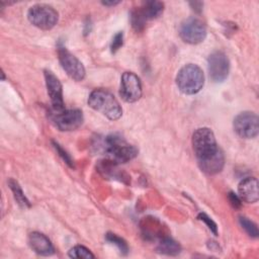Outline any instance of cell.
Returning <instances> with one entry per match:
<instances>
[{
    "mask_svg": "<svg viewBox=\"0 0 259 259\" xmlns=\"http://www.w3.org/2000/svg\"><path fill=\"white\" fill-rule=\"evenodd\" d=\"M192 147L201 171L208 175H214L223 170L225 156L210 128L196 130L192 136Z\"/></svg>",
    "mask_w": 259,
    "mask_h": 259,
    "instance_id": "obj_1",
    "label": "cell"
},
{
    "mask_svg": "<svg viewBox=\"0 0 259 259\" xmlns=\"http://www.w3.org/2000/svg\"><path fill=\"white\" fill-rule=\"evenodd\" d=\"M97 147L107 156L109 161L115 164L126 163L138 155V149L117 134L106 136L98 142Z\"/></svg>",
    "mask_w": 259,
    "mask_h": 259,
    "instance_id": "obj_2",
    "label": "cell"
},
{
    "mask_svg": "<svg viewBox=\"0 0 259 259\" xmlns=\"http://www.w3.org/2000/svg\"><path fill=\"white\" fill-rule=\"evenodd\" d=\"M88 105L110 120H116L122 114L119 102L113 94L104 89L93 90L88 97Z\"/></svg>",
    "mask_w": 259,
    "mask_h": 259,
    "instance_id": "obj_3",
    "label": "cell"
},
{
    "mask_svg": "<svg viewBox=\"0 0 259 259\" xmlns=\"http://www.w3.org/2000/svg\"><path fill=\"white\" fill-rule=\"evenodd\" d=\"M176 84L179 90L184 94H195L203 87V72L197 65L187 64L179 70L176 76Z\"/></svg>",
    "mask_w": 259,
    "mask_h": 259,
    "instance_id": "obj_4",
    "label": "cell"
},
{
    "mask_svg": "<svg viewBox=\"0 0 259 259\" xmlns=\"http://www.w3.org/2000/svg\"><path fill=\"white\" fill-rule=\"evenodd\" d=\"M27 18L31 24L42 30L52 29L58 22L59 14L50 5L35 4L28 9Z\"/></svg>",
    "mask_w": 259,
    "mask_h": 259,
    "instance_id": "obj_5",
    "label": "cell"
},
{
    "mask_svg": "<svg viewBox=\"0 0 259 259\" xmlns=\"http://www.w3.org/2000/svg\"><path fill=\"white\" fill-rule=\"evenodd\" d=\"M164 10V4L160 1H146L142 6L132 12L131 21L133 27L139 31L145 26L147 20L158 18Z\"/></svg>",
    "mask_w": 259,
    "mask_h": 259,
    "instance_id": "obj_6",
    "label": "cell"
},
{
    "mask_svg": "<svg viewBox=\"0 0 259 259\" xmlns=\"http://www.w3.org/2000/svg\"><path fill=\"white\" fill-rule=\"evenodd\" d=\"M235 133L243 139H253L259 133V118L256 113L244 111L239 113L233 122Z\"/></svg>",
    "mask_w": 259,
    "mask_h": 259,
    "instance_id": "obj_7",
    "label": "cell"
},
{
    "mask_svg": "<svg viewBox=\"0 0 259 259\" xmlns=\"http://www.w3.org/2000/svg\"><path fill=\"white\" fill-rule=\"evenodd\" d=\"M179 35L182 40L187 44H199L203 41L206 36L205 24L196 17L187 18L179 27Z\"/></svg>",
    "mask_w": 259,
    "mask_h": 259,
    "instance_id": "obj_8",
    "label": "cell"
},
{
    "mask_svg": "<svg viewBox=\"0 0 259 259\" xmlns=\"http://www.w3.org/2000/svg\"><path fill=\"white\" fill-rule=\"evenodd\" d=\"M52 119L60 131L70 132L77 130L83 123L84 117L80 109H63L53 111Z\"/></svg>",
    "mask_w": 259,
    "mask_h": 259,
    "instance_id": "obj_9",
    "label": "cell"
},
{
    "mask_svg": "<svg viewBox=\"0 0 259 259\" xmlns=\"http://www.w3.org/2000/svg\"><path fill=\"white\" fill-rule=\"evenodd\" d=\"M207 68L210 79L213 82H223L230 72V61L225 53L215 51L208 56Z\"/></svg>",
    "mask_w": 259,
    "mask_h": 259,
    "instance_id": "obj_10",
    "label": "cell"
},
{
    "mask_svg": "<svg viewBox=\"0 0 259 259\" xmlns=\"http://www.w3.org/2000/svg\"><path fill=\"white\" fill-rule=\"evenodd\" d=\"M58 56L62 68L69 77L75 81H82L85 78V68L83 64L66 48H59Z\"/></svg>",
    "mask_w": 259,
    "mask_h": 259,
    "instance_id": "obj_11",
    "label": "cell"
},
{
    "mask_svg": "<svg viewBox=\"0 0 259 259\" xmlns=\"http://www.w3.org/2000/svg\"><path fill=\"white\" fill-rule=\"evenodd\" d=\"M119 94L125 102H136L142 96L140 78L133 72H124L120 78Z\"/></svg>",
    "mask_w": 259,
    "mask_h": 259,
    "instance_id": "obj_12",
    "label": "cell"
},
{
    "mask_svg": "<svg viewBox=\"0 0 259 259\" xmlns=\"http://www.w3.org/2000/svg\"><path fill=\"white\" fill-rule=\"evenodd\" d=\"M45 80L48 94L53 106V111H60L65 109L63 99V88L59 79L54 75L53 72L46 70Z\"/></svg>",
    "mask_w": 259,
    "mask_h": 259,
    "instance_id": "obj_13",
    "label": "cell"
},
{
    "mask_svg": "<svg viewBox=\"0 0 259 259\" xmlns=\"http://www.w3.org/2000/svg\"><path fill=\"white\" fill-rule=\"evenodd\" d=\"M28 245L36 254L41 256H51L55 253V248L49 238L38 232L29 234Z\"/></svg>",
    "mask_w": 259,
    "mask_h": 259,
    "instance_id": "obj_14",
    "label": "cell"
},
{
    "mask_svg": "<svg viewBox=\"0 0 259 259\" xmlns=\"http://www.w3.org/2000/svg\"><path fill=\"white\" fill-rule=\"evenodd\" d=\"M239 197L248 203H254L259 198L258 180L255 177H247L243 179L238 186Z\"/></svg>",
    "mask_w": 259,
    "mask_h": 259,
    "instance_id": "obj_15",
    "label": "cell"
},
{
    "mask_svg": "<svg viewBox=\"0 0 259 259\" xmlns=\"http://www.w3.org/2000/svg\"><path fill=\"white\" fill-rule=\"evenodd\" d=\"M157 251L161 254L175 256L180 253L181 246L173 239L166 237V238H163L160 240V242L157 246Z\"/></svg>",
    "mask_w": 259,
    "mask_h": 259,
    "instance_id": "obj_16",
    "label": "cell"
},
{
    "mask_svg": "<svg viewBox=\"0 0 259 259\" xmlns=\"http://www.w3.org/2000/svg\"><path fill=\"white\" fill-rule=\"evenodd\" d=\"M8 185L10 187V189L12 190L13 194H14V197L16 199V201L18 202V204L22 207H28L30 204H29V201L26 199L25 195L23 194L22 192V189L20 188V186L18 185V183L13 180V179H9L8 181Z\"/></svg>",
    "mask_w": 259,
    "mask_h": 259,
    "instance_id": "obj_17",
    "label": "cell"
},
{
    "mask_svg": "<svg viewBox=\"0 0 259 259\" xmlns=\"http://www.w3.org/2000/svg\"><path fill=\"white\" fill-rule=\"evenodd\" d=\"M68 255L71 258H79V259H89V258H94V255L91 253V251L89 249H87L84 246L81 245H77L75 247H73Z\"/></svg>",
    "mask_w": 259,
    "mask_h": 259,
    "instance_id": "obj_18",
    "label": "cell"
},
{
    "mask_svg": "<svg viewBox=\"0 0 259 259\" xmlns=\"http://www.w3.org/2000/svg\"><path fill=\"white\" fill-rule=\"evenodd\" d=\"M239 223L241 225V227L245 230V232L252 238H257L258 237V228L257 226L250 221L248 218L246 217H239Z\"/></svg>",
    "mask_w": 259,
    "mask_h": 259,
    "instance_id": "obj_19",
    "label": "cell"
},
{
    "mask_svg": "<svg viewBox=\"0 0 259 259\" xmlns=\"http://www.w3.org/2000/svg\"><path fill=\"white\" fill-rule=\"evenodd\" d=\"M106 240H107L109 243L115 245V246L119 249V251H120L121 254H123V255L127 254V252H128V247H127V244L125 243V241H124L123 239H121L120 237L116 236L115 234L108 233V234H106Z\"/></svg>",
    "mask_w": 259,
    "mask_h": 259,
    "instance_id": "obj_20",
    "label": "cell"
},
{
    "mask_svg": "<svg viewBox=\"0 0 259 259\" xmlns=\"http://www.w3.org/2000/svg\"><path fill=\"white\" fill-rule=\"evenodd\" d=\"M198 220H200L201 222H203L206 226H207V228L213 233V235H218V227H217V224L209 218V217H207L205 213H199L198 214Z\"/></svg>",
    "mask_w": 259,
    "mask_h": 259,
    "instance_id": "obj_21",
    "label": "cell"
},
{
    "mask_svg": "<svg viewBox=\"0 0 259 259\" xmlns=\"http://www.w3.org/2000/svg\"><path fill=\"white\" fill-rule=\"evenodd\" d=\"M123 44V33L122 32H117L113 38H112V41H111V45H110V49H111V52L112 53H115L117 50L120 49V47L122 46Z\"/></svg>",
    "mask_w": 259,
    "mask_h": 259,
    "instance_id": "obj_22",
    "label": "cell"
},
{
    "mask_svg": "<svg viewBox=\"0 0 259 259\" xmlns=\"http://www.w3.org/2000/svg\"><path fill=\"white\" fill-rule=\"evenodd\" d=\"M54 144V147H55V149L57 150V152L59 153V155L62 157V159L70 166V167H74V164H73V161H72V159H71V157L69 156V154L66 152V151H64L62 148H61V146L58 144V143H53Z\"/></svg>",
    "mask_w": 259,
    "mask_h": 259,
    "instance_id": "obj_23",
    "label": "cell"
},
{
    "mask_svg": "<svg viewBox=\"0 0 259 259\" xmlns=\"http://www.w3.org/2000/svg\"><path fill=\"white\" fill-rule=\"evenodd\" d=\"M229 200H230L231 204L233 205V207H235V208L241 207V198L238 195H236L235 193H233V192L229 193Z\"/></svg>",
    "mask_w": 259,
    "mask_h": 259,
    "instance_id": "obj_24",
    "label": "cell"
},
{
    "mask_svg": "<svg viewBox=\"0 0 259 259\" xmlns=\"http://www.w3.org/2000/svg\"><path fill=\"white\" fill-rule=\"evenodd\" d=\"M118 3H119V1H110V2H108V1H102V4L105 5V6H114V5L118 4Z\"/></svg>",
    "mask_w": 259,
    "mask_h": 259,
    "instance_id": "obj_25",
    "label": "cell"
}]
</instances>
